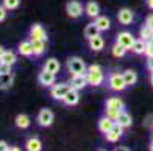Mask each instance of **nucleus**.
<instances>
[{
  "mask_svg": "<svg viewBox=\"0 0 153 151\" xmlns=\"http://www.w3.org/2000/svg\"><path fill=\"white\" fill-rule=\"evenodd\" d=\"M114 124H115V121L106 115V116L100 118V121H99V130H100L102 133H105V135H106V133H108V132L114 127Z\"/></svg>",
  "mask_w": 153,
  "mask_h": 151,
  "instance_id": "nucleus-14",
  "label": "nucleus"
},
{
  "mask_svg": "<svg viewBox=\"0 0 153 151\" xmlns=\"http://www.w3.org/2000/svg\"><path fill=\"white\" fill-rule=\"evenodd\" d=\"M144 50H146V41H143L141 38L140 39H135V42L130 47V52L135 53V55H144Z\"/></svg>",
  "mask_w": 153,
  "mask_h": 151,
  "instance_id": "nucleus-23",
  "label": "nucleus"
},
{
  "mask_svg": "<svg viewBox=\"0 0 153 151\" xmlns=\"http://www.w3.org/2000/svg\"><path fill=\"white\" fill-rule=\"evenodd\" d=\"M106 106H109V107H115V109H120V110L124 109V103H123L120 98H117V97L109 98V100L106 101Z\"/></svg>",
  "mask_w": 153,
  "mask_h": 151,
  "instance_id": "nucleus-29",
  "label": "nucleus"
},
{
  "mask_svg": "<svg viewBox=\"0 0 153 151\" xmlns=\"http://www.w3.org/2000/svg\"><path fill=\"white\" fill-rule=\"evenodd\" d=\"M146 2H147V6L153 11V0H146Z\"/></svg>",
  "mask_w": 153,
  "mask_h": 151,
  "instance_id": "nucleus-40",
  "label": "nucleus"
},
{
  "mask_svg": "<svg viewBox=\"0 0 153 151\" xmlns=\"http://www.w3.org/2000/svg\"><path fill=\"white\" fill-rule=\"evenodd\" d=\"M86 79H88V85H93V86H99L103 83L105 80V74H103V70L100 65H90L88 70H86Z\"/></svg>",
  "mask_w": 153,
  "mask_h": 151,
  "instance_id": "nucleus-1",
  "label": "nucleus"
},
{
  "mask_svg": "<svg viewBox=\"0 0 153 151\" xmlns=\"http://www.w3.org/2000/svg\"><path fill=\"white\" fill-rule=\"evenodd\" d=\"M146 24L150 26V27H153V14H150V15L146 18Z\"/></svg>",
  "mask_w": 153,
  "mask_h": 151,
  "instance_id": "nucleus-38",
  "label": "nucleus"
},
{
  "mask_svg": "<svg viewBox=\"0 0 153 151\" xmlns=\"http://www.w3.org/2000/svg\"><path fill=\"white\" fill-rule=\"evenodd\" d=\"M71 89V85L70 83H58V85H53L52 89H50V95L55 98V100H59L62 101L64 97L67 95V92Z\"/></svg>",
  "mask_w": 153,
  "mask_h": 151,
  "instance_id": "nucleus-4",
  "label": "nucleus"
},
{
  "mask_svg": "<svg viewBox=\"0 0 153 151\" xmlns=\"http://www.w3.org/2000/svg\"><path fill=\"white\" fill-rule=\"evenodd\" d=\"M11 147L5 142V141H0V151H9Z\"/></svg>",
  "mask_w": 153,
  "mask_h": 151,
  "instance_id": "nucleus-37",
  "label": "nucleus"
},
{
  "mask_svg": "<svg viewBox=\"0 0 153 151\" xmlns=\"http://www.w3.org/2000/svg\"><path fill=\"white\" fill-rule=\"evenodd\" d=\"M147 68H149V71H150V73H153V57L147 60Z\"/></svg>",
  "mask_w": 153,
  "mask_h": 151,
  "instance_id": "nucleus-39",
  "label": "nucleus"
},
{
  "mask_svg": "<svg viewBox=\"0 0 153 151\" xmlns=\"http://www.w3.org/2000/svg\"><path fill=\"white\" fill-rule=\"evenodd\" d=\"M18 52L21 56H32L33 55V46H32V39L30 41H23L18 46Z\"/></svg>",
  "mask_w": 153,
  "mask_h": 151,
  "instance_id": "nucleus-15",
  "label": "nucleus"
},
{
  "mask_svg": "<svg viewBox=\"0 0 153 151\" xmlns=\"http://www.w3.org/2000/svg\"><path fill=\"white\" fill-rule=\"evenodd\" d=\"M115 42H118V44H121L123 47H126L127 50H130V47H132V44L135 42V36L130 33V32H120L117 35V39Z\"/></svg>",
  "mask_w": 153,
  "mask_h": 151,
  "instance_id": "nucleus-6",
  "label": "nucleus"
},
{
  "mask_svg": "<svg viewBox=\"0 0 153 151\" xmlns=\"http://www.w3.org/2000/svg\"><path fill=\"white\" fill-rule=\"evenodd\" d=\"M90 41V49L93 50V52H100L103 47H105V39L100 36V35H96V36H93L91 39H88Z\"/></svg>",
  "mask_w": 153,
  "mask_h": 151,
  "instance_id": "nucleus-16",
  "label": "nucleus"
},
{
  "mask_svg": "<svg viewBox=\"0 0 153 151\" xmlns=\"http://www.w3.org/2000/svg\"><path fill=\"white\" fill-rule=\"evenodd\" d=\"M117 18H118V21H120L123 26H129V24L134 21V12L130 11L129 8H123V9L118 11Z\"/></svg>",
  "mask_w": 153,
  "mask_h": 151,
  "instance_id": "nucleus-9",
  "label": "nucleus"
},
{
  "mask_svg": "<svg viewBox=\"0 0 153 151\" xmlns=\"http://www.w3.org/2000/svg\"><path fill=\"white\" fill-rule=\"evenodd\" d=\"M144 55L147 56V59H152V57H153V42H152V41L146 42V50H144Z\"/></svg>",
  "mask_w": 153,
  "mask_h": 151,
  "instance_id": "nucleus-34",
  "label": "nucleus"
},
{
  "mask_svg": "<svg viewBox=\"0 0 153 151\" xmlns=\"http://www.w3.org/2000/svg\"><path fill=\"white\" fill-rule=\"evenodd\" d=\"M152 42H153V39H152Z\"/></svg>",
  "mask_w": 153,
  "mask_h": 151,
  "instance_id": "nucleus-45",
  "label": "nucleus"
},
{
  "mask_svg": "<svg viewBox=\"0 0 153 151\" xmlns=\"http://www.w3.org/2000/svg\"><path fill=\"white\" fill-rule=\"evenodd\" d=\"M44 68L56 74V73L59 71V68H61V63H59V60H58V59L50 57V59H47V60H46V63H44Z\"/></svg>",
  "mask_w": 153,
  "mask_h": 151,
  "instance_id": "nucleus-24",
  "label": "nucleus"
},
{
  "mask_svg": "<svg viewBox=\"0 0 153 151\" xmlns=\"http://www.w3.org/2000/svg\"><path fill=\"white\" fill-rule=\"evenodd\" d=\"M36 121H38L39 125H42V127L52 125V122H53V112H52L50 109H42V110H39Z\"/></svg>",
  "mask_w": 153,
  "mask_h": 151,
  "instance_id": "nucleus-7",
  "label": "nucleus"
},
{
  "mask_svg": "<svg viewBox=\"0 0 153 151\" xmlns=\"http://www.w3.org/2000/svg\"><path fill=\"white\" fill-rule=\"evenodd\" d=\"M123 77H124V82H126L127 86L135 85L137 80H138V76H137V73H135L134 70H126V71L123 73Z\"/></svg>",
  "mask_w": 153,
  "mask_h": 151,
  "instance_id": "nucleus-25",
  "label": "nucleus"
},
{
  "mask_svg": "<svg viewBox=\"0 0 153 151\" xmlns=\"http://www.w3.org/2000/svg\"><path fill=\"white\" fill-rule=\"evenodd\" d=\"M140 35H141V39H143V41H146V42L152 41V39H153V27L144 24V26L141 27V30H140Z\"/></svg>",
  "mask_w": 153,
  "mask_h": 151,
  "instance_id": "nucleus-26",
  "label": "nucleus"
},
{
  "mask_svg": "<svg viewBox=\"0 0 153 151\" xmlns=\"http://www.w3.org/2000/svg\"><path fill=\"white\" fill-rule=\"evenodd\" d=\"M5 52H6V50H5V49H3L2 46H0V59H2V56L5 55Z\"/></svg>",
  "mask_w": 153,
  "mask_h": 151,
  "instance_id": "nucleus-41",
  "label": "nucleus"
},
{
  "mask_svg": "<svg viewBox=\"0 0 153 151\" xmlns=\"http://www.w3.org/2000/svg\"><path fill=\"white\" fill-rule=\"evenodd\" d=\"M15 124H17V127H20V128H27L29 124H30V119H29L27 115L20 113V115H17V118H15Z\"/></svg>",
  "mask_w": 153,
  "mask_h": 151,
  "instance_id": "nucleus-27",
  "label": "nucleus"
},
{
  "mask_svg": "<svg viewBox=\"0 0 153 151\" xmlns=\"http://www.w3.org/2000/svg\"><path fill=\"white\" fill-rule=\"evenodd\" d=\"M62 103H64L65 106H76V104L79 103V91L74 89V88H71V89L67 92V95L64 97Z\"/></svg>",
  "mask_w": 153,
  "mask_h": 151,
  "instance_id": "nucleus-13",
  "label": "nucleus"
},
{
  "mask_svg": "<svg viewBox=\"0 0 153 151\" xmlns=\"http://www.w3.org/2000/svg\"><path fill=\"white\" fill-rule=\"evenodd\" d=\"M85 14L91 18H97L99 14H100V6L96 2H88L85 6Z\"/></svg>",
  "mask_w": 153,
  "mask_h": 151,
  "instance_id": "nucleus-17",
  "label": "nucleus"
},
{
  "mask_svg": "<svg viewBox=\"0 0 153 151\" xmlns=\"http://www.w3.org/2000/svg\"><path fill=\"white\" fill-rule=\"evenodd\" d=\"M32 46H33V55L35 56H41L42 53L46 52V41L44 39H35V41H32Z\"/></svg>",
  "mask_w": 153,
  "mask_h": 151,
  "instance_id": "nucleus-22",
  "label": "nucleus"
},
{
  "mask_svg": "<svg viewBox=\"0 0 153 151\" xmlns=\"http://www.w3.org/2000/svg\"><path fill=\"white\" fill-rule=\"evenodd\" d=\"M99 33H100V30H99V27H97L96 23L86 24V27H85V30H83V36H85L86 39H91L93 36H96V35H99Z\"/></svg>",
  "mask_w": 153,
  "mask_h": 151,
  "instance_id": "nucleus-21",
  "label": "nucleus"
},
{
  "mask_svg": "<svg viewBox=\"0 0 153 151\" xmlns=\"http://www.w3.org/2000/svg\"><path fill=\"white\" fill-rule=\"evenodd\" d=\"M6 8H5V5H0V21H3L5 18H6Z\"/></svg>",
  "mask_w": 153,
  "mask_h": 151,
  "instance_id": "nucleus-36",
  "label": "nucleus"
},
{
  "mask_svg": "<svg viewBox=\"0 0 153 151\" xmlns=\"http://www.w3.org/2000/svg\"><path fill=\"white\" fill-rule=\"evenodd\" d=\"M12 65H9V63L3 62V60H0V74H5V73H12L11 71Z\"/></svg>",
  "mask_w": 153,
  "mask_h": 151,
  "instance_id": "nucleus-35",
  "label": "nucleus"
},
{
  "mask_svg": "<svg viewBox=\"0 0 153 151\" xmlns=\"http://www.w3.org/2000/svg\"><path fill=\"white\" fill-rule=\"evenodd\" d=\"M70 85H71V88L80 91L83 89L86 85H88V79H86V74H73L71 80H70Z\"/></svg>",
  "mask_w": 153,
  "mask_h": 151,
  "instance_id": "nucleus-8",
  "label": "nucleus"
},
{
  "mask_svg": "<svg viewBox=\"0 0 153 151\" xmlns=\"http://www.w3.org/2000/svg\"><path fill=\"white\" fill-rule=\"evenodd\" d=\"M30 39L35 41V39H44L47 41V33L44 30V27H42L41 24H33L30 27Z\"/></svg>",
  "mask_w": 153,
  "mask_h": 151,
  "instance_id": "nucleus-12",
  "label": "nucleus"
},
{
  "mask_svg": "<svg viewBox=\"0 0 153 151\" xmlns=\"http://www.w3.org/2000/svg\"><path fill=\"white\" fill-rule=\"evenodd\" d=\"M14 82V74L12 73H5L0 74V89H8Z\"/></svg>",
  "mask_w": 153,
  "mask_h": 151,
  "instance_id": "nucleus-19",
  "label": "nucleus"
},
{
  "mask_svg": "<svg viewBox=\"0 0 153 151\" xmlns=\"http://www.w3.org/2000/svg\"><path fill=\"white\" fill-rule=\"evenodd\" d=\"M117 150H123V151H127V150H129V148H126V147H118V148H117Z\"/></svg>",
  "mask_w": 153,
  "mask_h": 151,
  "instance_id": "nucleus-42",
  "label": "nucleus"
},
{
  "mask_svg": "<svg viewBox=\"0 0 153 151\" xmlns=\"http://www.w3.org/2000/svg\"><path fill=\"white\" fill-rule=\"evenodd\" d=\"M108 86L112 91H123L126 88V82L123 77V73H112L111 76L108 77Z\"/></svg>",
  "mask_w": 153,
  "mask_h": 151,
  "instance_id": "nucleus-3",
  "label": "nucleus"
},
{
  "mask_svg": "<svg viewBox=\"0 0 153 151\" xmlns=\"http://www.w3.org/2000/svg\"><path fill=\"white\" fill-rule=\"evenodd\" d=\"M126 47H123L121 44H118V42H115V44L112 46V55L115 56V57H123L124 55H126Z\"/></svg>",
  "mask_w": 153,
  "mask_h": 151,
  "instance_id": "nucleus-30",
  "label": "nucleus"
},
{
  "mask_svg": "<svg viewBox=\"0 0 153 151\" xmlns=\"http://www.w3.org/2000/svg\"><path fill=\"white\" fill-rule=\"evenodd\" d=\"M123 130H124V128L115 122L114 127L106 133V141H108V142H117V141L123 136Z\"/></svg>",
  "mask_w": 153,
  "mask_h": 151,
  "instance_id": "nucleus-11",
  "label": "nucleus"
},
{
  "mask_svg": "<svg viewBox=\"0 0 153 151\" xmlns=\"http://www.w3.org/2000/svg\"><path fill=\"white\" fill-rule=\"evenodd\" d=\"M105 112H106V115H108L109 118H112V119L115 121V119L118 118V115H120L123 110H120V109H115V107H109V106H106Z\"/></svg>",
  "mask_w": 153,
  "mask_h": 151,
  "instance_id": "nucleus-32",
  "label": "nucleus"
},
{
  "mask_svg": "<svg viewBox=\"0 0 153 151\" xmlns=\"http://www.w3.org/2000/svg\"><path fill=\"white\" fill-rule=\"evenodd\" d=\"M115 122L118 124V125H121L123 128H129L130 125H132V116H130L127 112H121L120 115H118V118L115 119Z\"/></svg>",
  "mask_w": 153,
  "mask_h": 151,
  "instance_id": "nucleus-18",
  "label": "nucleus"
},
{
  "mask_svg": "<svg viewBox=\"0 0 153 151\" xmlns=\"http://www.w3.org/2000/svg\"><path fill=\"white\" fill-rule=\"evenodd\" d=\"M3 5L8 11H12L20 6V0H3Z\"/></svg>",
  "mask_w": 153,
  "mask_h": 151,
  "instance_id": "nucleus-33",
  "label": "nucleus"
},
{
  "mask_svg": "<svg viewBox=\"0 0 153 151\" xmlns=\"http://www.w3.org/2000/svg\"><path fill=\"white\" fill-rule=\"evenodd\" d=\"M26 148H27L29 151H39V150L42 148V145H41V141H39L38 138H30V139L26 142Z\"/></svg>",
  "mask_w": 153,
  "mask_h": 151,
  "instance_id": "nucleus-28",
  "label": "nucleus"
},
{
  "mask_svg": "<svg viewBox=\"0 0 153 151\" xmlns=\"http://www.w3.org/2000/svg\"><path fill=\"white\" fill-rule=\"evenodd\" d=\"M150 82H152V86H153V73L150 74Z\"/></svg>",
  "mask_w": 153,
  "mask_h": 151,
  "instance_id": "nucleus-43",
  "label": "nucleus"
},
{
  "mask_svg": "<svg viewBox=\"0 0 153 151\" xmlns=\"http://www.w3.org/2000/svg\"><path fill=\"white\" fill-rule=\"evenodd\" d=\"M38 80L42 86H53L55 85V73L49 71V70H42L38 76Z\"/></svg>",
  "mask_w": 153,
  "mask_h": 151,
  "instance_id": "nucleus-10",
  "label": "nucleus"
},
{
  "mask_svg": "<svg viewBox=\"0 0 153 151\" xmlns=\"http://www.w3.org/2000/svg\"><path fill=\"white\" fill-rule=\"evenodd\" d=\"M83 12H85V8L77 2V0H71V2L67 3V14H68V17L79 18Z\"/></svg>",
  "mask_w": 153,
  "mask_h": 151,
  "instance_id": "nucleus-5",
  "label": "nucleus"
},
{
  "mask_svg": "<svg viewBox=\"0 0 153 151\" xmlns=\"http://www.w3.org/2000/svg\"><path fill=\"white\" fill-rule=\"evenodd\" d=\"M67 68L71 74H86V70H88L86 63L77 56H73L67 60Z\"/></svg>",
  "mask_w": 153,
  "mask_h": 151,
  "instance_id": "nucleus-2",
  "label": "nucleus"
},
{
  "mask_svg": "<svg viewBox=\"0 0 153 151\" xmlns=\"http://www.w3.org/2000/svg\"><path fill=\"white\" fill-rule=\"evenodd\" d=\"M94 23L97 24V27H99L100 32H105V30H108L109 27H111V21H109V18L105 17V15H99V17L96 18Z\"/></svg>",
  "mask_w": 153,
  "mask_h": 151,
  "instance_id": "nucleus-20",
  "label": "nucleus"
},
{
  "mask_svg": "<svg viewBox=\"0 0 153 151\" xmlns=\"http://www.w3.org/2000/svg\"><path fill=\"white\" fill-rule=\"evenodd\" d=\"M150 150H153V141H152V145H150Z\"/></svg>",
  "mask_w": 153,
  "mask_h": 151,
  "instance_id": "nucleus-44",
  "label": "nucleus"
},
{
  "mask_svg": "<svg viewBox=\"0 0 153 151\" xmlns=\"http://www.w3.org/2000/svg\"><path fill=\"white\" fill-rule=\"evenodd\" d=\"M0 60L9 63V65H14V63L17 62V56H15L14 52H5V55L2 56V59H0Z\"/></svg>",
  "mask_w": 153,
  "mask_h": 151,
  "instance_id": "nucleus-31",
  "label": "nucleus"
}]
</instances>
